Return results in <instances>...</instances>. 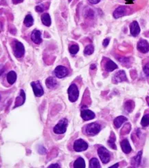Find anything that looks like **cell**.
<instances>
[{"instance_id":"6da1fadb","label":"cell","mask_w":149,"mask_h":168,"mask_svg":"<svg viewBox=\"0 0 149 168\" xmlns=\"http://www.w3.org/2000/svg\"><path fill=\"white\" fill-rule=\"evenodd\" d=\"M101 130V126L98 123H92L85 126V132L89 136H95Z\"/></svg>"},{"instance_id":"7a4b0ae2","label":"cell","mask_w":149,"mask_h":168,"mask_svg":"<svg viewBox=\"0 0 149 168\" xmlns=\"http://www.w3.org/2000/svg\"><path fill=\"white\" fill-rule=\"evenodd\" d=\"M67 125H68V121H67V118H62L54 126V132L57 134H64V133L66 132Z\"/></svg>"},{"instance_id":"3957f363","label":"cell","mask_w":149,"mask_h":168,"mask_svg":"<svg viewBox=\"0 0 149 168\" xmlns=\"http://www.w3.org/2000/svg\"><path fill=\"white\" fill-rule=\"evenodd\" d=\"M67 92H68V99L69 101L74 103L77 101L79 97V91L76 84L73 83L69 86Z\"/></svg>"},{"instance_id":"277c9868","label":"cell","mask_w":149,"mask_h":168,"mask_svg":"<svg viewBox=\"0 0 149 168\" xmlns=\"http://www.w3.org/2000/svg\"><path fill=\"white\" fill-rule=\"evenodd\" d=\"M98 154L100 158H101V161L104 164H107L111 159V154L104 147H101L98 150Z\"/></svg>"},{"instance_id":"5b68a950","label":"cell","mask_w":149,"mask_h":168,"mask_svg":"<svg viewBox=\"0 0 149 168\" xmlns=\"http://www.w3.org/2000/svg\"><path fill=\"white\" fill-rule=\"evenodd\" d=\"M13 53L17 58H22L25 55V48L22 43L16 41L15 42Z\"/></svg>"},{"instance_id":"8992f818","label":"cell","mask_w":149,"mask_h":168,"mask_svg":"<svg viewBox=\"0 0 149 168\" xmlns=\"http://www.w3.org/2000/svg\"><path fill=\"white\" fill-rule=\"evenodd\" d=\"M74 150L77 152H80L85 151L88 148V143L87 142L84 141L83 139H77L74 143Z\"/></svg>"},{"instance_id":"52a82bcc","label":"cell","mask_w":149,"mask_h":168,"mask_svg":"<svg viewBox=\"0 0 149 168\" xmlns=\"http://www.w3.org/2000/svg\"><path fill=\"white\" fill-rule=\"evenodd\" d=\"M30 85L32 86L34 94L36 97H40L42 96V95H43L44 94L43 88L42 87V86L41 85V83L39 81H32V82H31V83H30Z\"/></svg>"},{"instance_id":"ba28073f","label":"cell","mask_w":149,"mask_h":168,"mask_svg":"<svg viewBox=\"0 0 149 168\" xmlns=\"http://www.w3.org/2000/svg\"><path fill=\"white\" fill-rule=\"evenodd\" d=\"M54 74L57 78L62 79L66 77L68 74V70L66 67L63 66H59L56 68L54 70Z\"/></svg>"},{"instance_id":"9c48e42d","label":"cell","mask_w":149,"mask_h":168,"mask_svg":"<svg viewBox=\"0 0 149 168\" xmlns=\"http://www.w3.org/2000/svg\"><path fill=\"white\" fill-rule=\"evenodd\" d=\"M123 81H127V77L124 70H119L114 74L113 76V82L118 83Z\"/></svg>"},{"instance_id":"30bf717a","label":"cell","mask_w":149,"mask_h":168,"mask_svg":"<svg viewBox=\"0 0 149 168\" xmlns=\"http://www.w3.org/2000/svg\"><path fill=\"white\" fill-rule=\"evenodd\" d=\"M137 48L142 53H147L149 52V44L145 39H142L138 41L137 45Z\"/></svg>"},{"instance_id":"8fae6325","label":"cell","mask_w":149,"mask_h":168,"mask_svg":"<svg viewBox=\"0 0 149 168\" xmlns=\"http://www.w3.org/2000/svg\"><path fill=\"white\" fill-rule=\"evenodd\" d=\"M127 8L124 6H121L118 7L117 8L114 10L113 13V17L115 19H118L123 17L127 14Z\"/></svg>"},{"instance_id":"7c38bea8","label":"cell","mask_w":149,"mask_h":168,"mask_svg":"<svg viewBox=\"0 0 149 168\" xmlns=\"http://www.w3.org/2000/svg\"><path fill=\"white\" fill-rule=\"evenodd\" d=\"M80 116L81 118H83L84 121H89V120H92L95 117V114L90 110H83L81 111L80 113Z\"/></svg>"},{"instance_id":"4fadbf2b","label":"cell","mask_w":149,"mask_h":168,"mask_svg":"<svg viewBox=\"0 0 149 168\" xmlns=\"http://www.w3.org/2000/svg\"><path fill=\"white\" fill-rule=\"evenodd\" d=\"M130 32L133 37H137L140 33V28H139V24L136 21H133L130 24Z\"/></svg>"},{"instance_id":"5bb4252c","label":"cell","mask_w":149,"mask_h":168,"mask_svg":"<svg viewBox=\"0 0 149 168\" xmlns=\"http://www.w3.org/2000/svg\"><path fill=\"white\" fill-rule=\"evenodd\" d=\"M31 39L35 44H41L42 42L41 32L40 30L34 29L31 33Z\"/></svg>"},{"instance_id":"9a60e30c","label":"cell","mask_w":149,"mask_h":168,"mask_svg":"<svg viewBox=\"0 0 149 168\" xmlns=\"http://www.w3.org/2000/svg\"><path fill=\"white\" fill-rule=\"evenodd\" d=\"M25 92L23 90H21L20 91V93H19V95L16 98V100H15V106H14L13 108H17L19 106H22L23 104L25 103Z\"/></svg>"},{"instance_id":"2e32d148","label":"cell","mask_w":149,"mask_h":168,"mask_svg":"<svg viewBox=\"0 0 149 168\" xmlns=\"http://www.w3.org/2000/svg\"><path fill=\"white\" fill-rule=\"evenodd\" d=\"M118 65L111 59H107V61L105 62V64H104V69H105L107 72H113L115 70L118 69Z\"/></svg>"},{"instance_id":"e0dca14e","label":"cell","mask_w":149,"mask_h":168,"mask_svg":"<svg viewBox=\"0 0 149 168\" xmlns=\"http://www.w3.org/2000/svg\"><path fill=\"white\" fill-rule=\"evenodd\" d=\"M120 146H121V148H122V152L125 154H129L132 150L131 146V145H130L129 140L127 139L122 140V142H121V143H120Z\"/></svg>"},{"instance_id":"ac0fdd59","label":"cell","mask_w":149,"mask_h":168,"mask_svg":"<svg viewBox=\"0 0 149 168\" xmlns=\"http://www.w3.org/2000/svg\"><path fill=\"white\" fill-rule=\"evenodd\" d=\"M45 85L49 89H54L58 86V82L55 78L50 76L45 80Z\"/></svg>"},{"instance_id":"d6986e66","label":"cell","mask_w":149,"mask_h":168,"mask_svg":"<svg viewBox=\"0 0 149 168\" xmlns=\"http://www.w3.org/2000/svg\"><path fill=\"white\" fill-rule=\"evenodd\" d=\"M142 152L139 151L138 153L137 154L136 156H135L131 160V165L134 167H138L141 163L142 160Z\"/></svg>"},{"instance_id":"ffe728a7","label":"cell","mask_w":149,"mask_h":168,"mask_svg":"<svg viewBox=\"0 0 149 168\" xmlns=\"http://www.w3.org/2000/svg\"><path fill=\"white\" fill-rule=\"evenodd\" d=\"M127 118L124 116H119L116 117L113 121V125L115 128H120L122 125L126 121H127Z\"/></svg>"},{"instance_id":"44dd1931","label":"cell","mask_w":149,"mask_h":168,"mask_svg":"<svg viewBox=\"0 0 149 168\" xmlns=\"http://www.w3.org/2000/svg\"><path fill=\"white\" fill-rule=\"evenodd\" d=\"M6 79L8 83L10 84V85H13V84L15 83L16 80H17V74H16V72L13 70L9 72L7 74Z\"/></svg>"},{"instance_id":"7402d4cb","label":"cell","mask_w":149,"mask_h":168,"mask_svg":"<svg viewBox=\"0 0 149 168\" xmlns=\"http://www.w3.org/2000/svg\"><path fill=\"white\" fill-rule=\"evenodd\" d=\"M41 22L43 23V25H45V26H50L52 21H51V17L48 13L43 14V15H41Z\"/></svg>"},{"instance_id":"603a6c76","label":"cell","mask_w":149,"mask_h":168,"mask_svg":"<svg viewBox=\"0 0 149 168\" xmlns=\"http://www.w3.org/2000/svg\"><path fill=\"white\" fill-rule=\"evenodd\" d=\"M115 140L116 139H115V134L112 132L111 134V136L108 140V145L111 148L113 149V150H117V147H116V145H115Z\"/></svg>"},{"instance_id":"cb8c5ba5","label":"cell","mask_w":149,"mask_h":168,"mask_svg":"<svg viewBox=\"0 0 149 168\" xmlns=\"http://www.w3.org/2000/svg\"><path fill=\"white\" fill-rule=\"evenodd\" d=\"M134 108H135V103L133 101H131V100H129V101H127L125 103L124 109L127 112L129 113L131 112L133 110Z\"/></svg>"},{"instance_id":"d4e9b609","label":"cell","mask_w":149,"mask_h":168,"mask_svg":"<svg viewBox=\"0 0 149 168\" xmlns=\"http://www.w3.org/2000/svg\"><path fill=\"white\" fill-rule=\"evenodd\" d=\"M74 168H85V160L83 158H78L75 160L74 163Z\"/></svg>"},{"instance_id":"484cf974","label":"cell","mask_w":149,"mask_h":168,"mask_svg":"<svg viewBox=\"0 0 149 168\" xmlns=\"http://www.w3.org/2000/svg\"><path fill=\"white\" fill-rule=\"evenodd\" d=\"M24 24L26 27H31L34 24V19L31 15H27L25 16L24 21Z\"/></svg>"},{"instance_id":"4316f807","label":"cell","mask_w":149,"mask_h":168,"mask_svg":"<svg viewBox=\"0 0 149 168\" xmlns=\"http://www.w3.org/2000/svg\"><path fill=\"white\" fill-rule=\"evenodd\" d=\"M89 167L90 168H101V164L99 160L95 158H93L89 161Z\"/></svg>"},{"instance_id":"83f0119b","label":"cell","mask_w":149,"mask_h":168,"mask_svg":"<svg viewBox=\"0 0 149 168\" xmlns=\"http://www.w3.org/2000/svg\"><path fill=\"white\" fill-rule=\"evenodd\" d=\"M94 52V47L92 44H89L86 46L84 50V54L85 55H91Z\"/></svg>"},{"instance_id":"f1b7e54d","label":"cell","mask_w":149,"mask_h":168,"mask_svg":"<svg viewBox=\"0 0 149 168\" xmlns=\"http://www.w3.org/2000/svg\"><path fill=\"white\" fill-rule=\"evenodd\" d=\"M141 125L144 128L147 127L149 125V114L144 115L141 120Z\"/></svg>"},{"instance_id":"f546056e","label":"cell","mask_w":149,"mask_h":168,"mask_svg":"<svg viewBox=\"0 0 149 168\" xmlns=\"http://www.w3.org/2000/svg\"><path fill=\"white\" fill-rule=\"evenodd\" d=\"M79 51V46L77 44H74L70 46L69 48V52L71 53L72 55H76L78 53V52Z\"/></svg>"},{"instance_id":"4dcf8cb0","label":"cell","mask_w":149,"mask_h":168,"mask_svg":"<svg viewBox=\"0 0 149 168\" xmlns=\"http://www.w3.org/2000/svg\"><path fill=\"white\" fill-rule=\"evenodd\" d=\"M143 70H144V74H146V76H149V62L147 63L145 66H144L143 68Z\"/></svg>"},{"instance_id":"1f68e13d","label":"cell","mask_w":149,"mask_h":168,"mask_svg":"<svg viewBox=\"0 0 149 168\" xmlns=\"http://www.w3.org/2000/svg\"><path fill=\"white\" fill-rule=\"evenodd\" d=\"M118 60H119L120 62H121L122 64H124V65H127V63L129 62V58L123 57V58H120V59H118Z\"/></svg>"},{"instance_id":"d6a6232c","label":"cell","mask_w":149,"mask_h":168,"mask_svg":"<svg viewBox=\"0 0 149 168\" xmlns=\"http://www.w3.org/2000/svg\"><path fill=\"white\" fill-rule=\"evenodd\" d=\"M109 41H110V39H109V38H106V39H104L103 41H102V45H103L104 48H106L107 46L109 45Z\"/></svg>"},{"instance_id":"836d02e7","label":"cell","mask_w":149,"mask_h":168,"mask_svg":"<svg viewBox=\"0 0 149 168\" xmlns=\"http://www.w3.org/2000/svg\"><path fill=\"white\" fill-rule=\"evenodd\" d=\"M42 5H39V6H37L35 7V10L37 11V12H39V13H41V12H43V11L44 10V8L43 6H41Z\"/></svg>"},{"instance_id":"e575fe53","label":"cell","mask_w":149,"mask_h":168,"mask_svg":"<svg viewBox=\"0 0 149 168\" xmlns=\"http://www.w3.org/2000/svg\"><path fill=\"white\" fill-rule=\"evenodd\" d=\"M88 1L92 4H97L101 2V0H88Z\"/></svg>"},{"instance_id":"d590c367","label":"cell","mask_w":149,"mask_h":168,"mask_svg":"<svg viewBox=\"0 0 149 168\" xmlns=\"http://www.w3.org/2000/svg\"><path fill=\"white\" fill-rule=\"evenodd\" d=\"M49 168H52V167H60L59 164H52L50 166H48Z\"/></svg>"},{"instance_id":"8d00e7d4","label":"cell","mask_w":149,"mask_h":168,"mask_svg":"<svg viewBox=\"0 0 149 168\" xmlns=\"http://www.w3.org/2000/svg\"><path fill=\"white\" fill-rule=\"evenodd\" d=\"M24 0H13V3L15 4H17L20 3V2H22Z\"/></svg>"},{"instance_id":"74e56055","label":"cell","mask_w":149,"mask_h":168,"mask_svg":"<svg viewBox=\"0 0 149 168\" xmlns=\"http://www.w3.org/2000/svg\"><path fill=\"white\" fill-rule=\"evenodd\" d=\"M119 167V163H116V164L113 165V166L109 167V168H115V167Z\"/></svg>"},{"instance_id":"f35d334b","label":"cell","mask_w":149,"mask_h":168,"mask_svg":"<svg viewBox=\"0 0 149 168\" xmlns=\"http://www.w3.org/2000/svg\"><path fill=\"white\" fill-rule=\"evenodd\" d=\"M95 64H93V65H92V66H91V69H95Z\"/></svg>"},{"instance_id":"ab89813d","label":"cell","mask_w":149,"mask_h":168,"mask_svg":"<svg viewBox=\"0 0 149 168\" xmlns=\"http://www.w3.org/2000/svg\"><path fill=\"white\" fill-rule=\"evenodd\" d=\"M146 102H147V104L149 106V97H146Z\"/></svg>"},{"instance_id":"60d3db41","label":"cell","mask_w":149,"mask_h":168,"mask_svg":"<svg viewBox=\"0 0 149 168\" xmlns=\"http://www.w3.org/2000/svg\"><path fill=\"white\" fill-rule=\"evenodd\" d=\"M127 1H130V2H133L135 0H127Z\"/></svg>"}]
</instances>
